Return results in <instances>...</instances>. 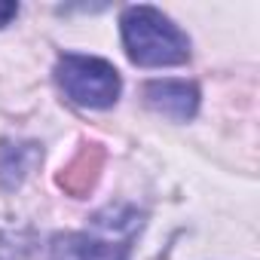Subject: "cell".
I'll return each instance as SVG.
<instances>
[{
	"mask_svg": "<svg viewBox=\"0 0 260 260\" xmlns=\"http://www.w3.org/2000/svg\"><path fill=\"white\" fill-rule=\"evenodd\" d=\"M144 211L135 205H107L89 217L80 233H61L49 242V260H128Z\"/></svg>",
	"mask_w": 260,
	"mask_h": 260,
	"instance_id": "1",
	"label": "cell"
},
{
	"mask_svg": "<svg viewBox=\"0 0 260 260\" xmlns=\"http://www.w3.org/2000/svg\"><path fill=\"white\" fill-rule=\"evenodd\" d=\"M119 34L128 61L138 68H175L190 61V37L156 7H125Z\"/></svg>",
	"mask_w": 260,
	"mask_h": 260,
	"instance_id": "2",
	"label": "cell"
},
{
	"mask_svg": "<svg viewBox=\"0 0 260 260\" xmlns=\"http://www.w3.org/2000/svg\"><path fill=\"white\" fill-rule=\"evenodd\" d=\"M55 83L58 89L86 110H107L119 101L122 80L119 71L98 58V55H80V52H64L55 61Z\"/></svg>",
	"mask_w": 260,
	"mask_h": 260,
	"instance_id": "3",
	"label": "cell"
},
{
	"mask_svg": "<svg viewBox=\"0 0 260 260\" xmlns=\"http://www.w3.org/2000/svg\"><path fill=\"white\" fill-rule=\"evenodd\" d=\"M144 104L175 122H187L199 110V86L193 80H150L141 89Z\"/></svg>",
	"mask_w": 260,
	"mask_h": 260,
	"instance_id": "4",
	"label": "cell"
},
{
	"mask_svg": "<svg viewBox=\"0 0 260 260\" xmlns=\"http://www.w3.org/2000/svg\"><path fill=\"white\" fill-rule=\"evenodd\" d=\"M43 162V144L31 138H0V190L16 193Z\"/></svg>",
	"mask_w": 260,
	"mask_h": 260,
	"instance_id": "5",
	"label": "cell"
},
{
	"mask_svg": "<svg viewBox=\"0 0 260 260\" xmlns=\"http://www.w3.org/2000/svg\"><path fill=\"white\" fill-rule=\"evenodd\" d=\"M98 169H101V150H98V144H86V147L74 156V162L58 175V184H61L74 199H83V196L92 190V184H95V178H98Z\"/></svg>",
	"mask_w": 260,
	"mask_h": 260,
	"instance_id": "6",
	"label": "cell"
},
{
	"mask_svg": "<svg viewBox=\"0 0 260 260\" xmlns=\"http://www.w3.org/2000/svg\"><path fill=\"white\" fill-rule=\"evenodd\" d=\"M37 242L34 230H0V260H28Z\"/></svg>",
	"mask_w": 260,
	"mask_h": 260,
	"instance_id": "7",
	"label": "cell"
},
{
	"mask_svg": "<svg viewBox=\"0 0 260 260\" xmlns=\"http://www.w3.org/2000/svg\"><path fill=\"white\" fill-rule=\"evenodd\" d=\"M16 16H19V4H13V0H0V28H7Z\"/></svg>",
	"mask_w": 260,
	"mask_h": 260,
	"instance_id": "8",
	"label": "cell"
}]
</instances>
